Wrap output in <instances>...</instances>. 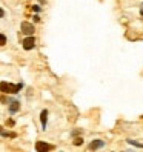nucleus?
Returning a JSON list of instances; mask_svg holds the SVG:
<instances>
[{"mask_svg": "<svg viewBox=\"0 0 143 152\" xmlns=\"http://www.w3.org/2000/svg\"><path fill=\"white\" fill-rule=\"evenodd\" d=\"M34 46H35V39L32 37V35H28V37L23 40V49L25 51H31Z\"/></svg>", "mask_w": 143, "mask_h": 152, "instance_id": "obj_3", "label": "nucleus"}, {"mask_svg": "<svg viewBox=\"0 0 143 152\" xmlns=\"http://www.w3.org/2000/svg\"><path fill=\"white\" fill-rule=\"evenodd\" d=\"M34 22H40V17L39 15H34Z\"/></svg>", "mask_w": 143, "mask_h": 152, "instance_id": "obj_15", "label": "nucleus"}, {"mask_svg": "<svg viewBox=\"0 0 143 152\" xmlns=\"http://www.w3.org/2000/svg\"><path fill=\"white\" fill-rule=\"evenodd\" d=\"M3 15H5V11L2 10V8H0V19H2V17H3Z\"/></svg>", "mask_w": 143, "mask_h": 152, "instance_id": "obj_14", "label": "nucleus"}, {"mask_svg": "<svg viewBox=\"0 0 143 152\" xmlns=\"http://www.w3.org/2000/svg\"><path fill=\"white\" fill-rule=\"evenodd\" d=\"M140 14L143 15V5H142V8H140Z\"/></svg>", "mask_w": 143, "mask_h": 152, "instance_id": "obj_16", "label": "nucleus"}, {"mask_svg": "<svg viewBox=\"0 0 143 152\" xmlns=\"http://www.w3.org/2000/svg\"><path fill=\"white\" fill-rule=\"evenodd\" d=\"M103 146H105V141H103V140H94L88 148H89V151H95V149H100V148H103Z\"/></svg>", "mask_w": 143, "mask_h": 152, "instance_id": "obj_5", "label": "nucleus"}, {"mask_svg": "<svg viewBox=\"0 0 143 152\" xmlns=\"http://www.w3.org/2000/svg\"><path fill=\"white\" fill-rule=\"evenodd\" d=\"M82 143H83V138H80V137L74 140V145H76V146H80V145H82Z\"/></svg>", "mask_w": 143, "mask_h": 152, "instance_id": "obj_10", "label": "nucleus"}, {"mask_svg": "<svg viewBox=\"0 0 143 152\" xmlns=\"http://www.w3.org/2000/svg\"><path fill=\"white\" fill-rule=\"evenodd\" d=\"M131 145H134V146H137V148H143V145H140V143H137V141H134V140H128Z\"/></svg>", "mask_w": 143, "mask_h": 152, "instance_id": "obj_11", "label": "nucleus"}, {"mask_svg": "<svg viewBox=\"0 0 143 152\" xmlns=\"http://www.w3.org/2000/svg\"><path fill=\"white\" fill-rule=\"evenodd\" d=\"M6 124H8V126H14V120H8Z\"/></svg>", "mask_w": 143, "mask_h": 152, "instance_id": "obj_13", "label": "nucleus"}, {"mask_svg": "<svg viewBox=\"0 0 143 152\" xmlns=\"http://www.w3.org/2000/svg\"><path fill=\"white\" fill-rule=\"evenodd\" d=\"M19 109H20V102H17V100L10 102V112L11 114H15Z\"/></svg>", "mask_w": 143, "mask_h": 152, "instance_id": "obj_6", "label": "nucleus"}, {"mask_svg": "<svg viewBox=\"0 0 143 152\" xmlns=\"http://www.w3.org/2000/svg\"><path fill=\"white\" fill-rule=\"evenodd\" d=\"M40 121H42V128L43 131L46 129V121H48V111L46 109H43L42 114H40Z\"/></svg>", "mask_w": 143, "mask_h": 152, "instance_id": "obj_7", "label": "nucleus"}, {"mask_svg": "<svg viewBox=\"0 0 143 152\" xmlns=\"http://www.w3.org/2000/svg\"><path fill=\"white\" fill-rule=\"evenodd\" d=\"M3 45H6V35L0 34V46H3Z\"/></svg>", "mask_w": 143, "mask_h": 152, "instance_id": "obj_9", "label": "nucleus"}, {"mask_svg": "<svg viewBox=\"0 0 143 152\" xmlns=\"http://www.w3.org/2000/svg\"><path fill=\"white\" fill-rule=\"evenodd\" d=\"M32 10H34L35 12H39V11H40V6H39V5H34V6H32Z\"/></svg>", "mask_w": 143, "mask_h": 152, "instance_id": "obj_12", "label": "nucleus"}, {"mask_svg": "<svg viewBox=\"0 0 143 152\" xmlns=\"http://www.w3.org/2000/svg\"><path fill=\"white\" fill-rule=\"evenodd\" d=\"M20 29H22V32H23L25 35H32V34H34V31H35L34 25H32V23H29V22H22Z\"/></svg>", "mask_w": 143, "mask_h": 152, "instance_id": "obj_2", "label": "nucleus"}, {"mask_svg": "<svg viewBox=\"0 0 143 152\" xmlns=\"http://www.w3.org/2000/svg\"><path fill=\"white\" fill-rule=\"evenodd\" d=\"M23 88V83H8V82H0V92L3 94H17Z\"/></svg>", "mask_w": 143, "mask_h": 152, "instance_id": "obj_1", "label": "nucleus"}, {"mask_svg": "<svg viewBox=\"0 0 143 152\" xmlns=\"http://www.w3.org/2000/svg\"><path fill=\"white\" fill-rule=\"evenodd\" d=\"M52 149H54V146H52V145H48V143H45V141H37V143H35V151H39V152L52 151Z\"/></svg>", "mask_w": 143, "mask_h": 152, "instance_id": "obj_4", "label": "nucleus"}, {"mask_svg": "<svg viewBox=\"0 0 143 152\" xmlns=\"http://www.w3.org/2000/svg\"><path fill=\"white\" fill-rule=\"evenodd\" d=\"M0 135L2 137H10V138H15L17 134L15 132H10V131H5V128L0 126Z\"/></svg>", "mask_w": 143, "mask_h": 152, "instance_id": "obj_8", "label": "nucleus"}]
</instances>
